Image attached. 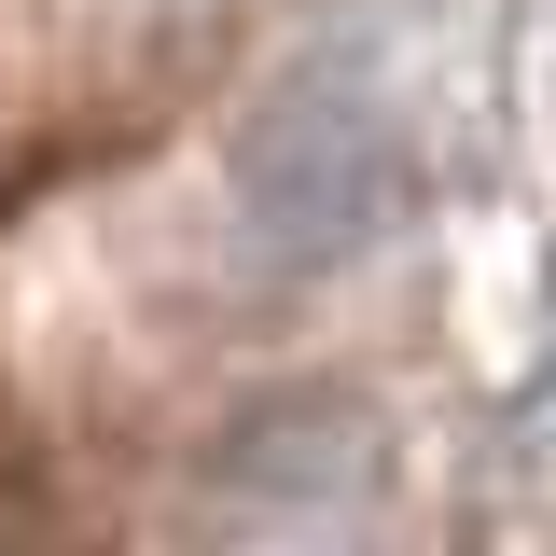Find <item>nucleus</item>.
Segmentation results:
<instances>
[{
    "label": "nucleus",
    "instance_id": "obj_2",
    "mask_svg": "<svg viewBox=\"0 0 556 556\" xmlns=\"http://www.w3.org/2000/svg\"><path fill=\"white\" fill-rule=\"evenodd\" d=\"M376 486H390L376 417L334 404V390H292V404L223 431L208 515H223V529H265V543H320V529H362V515H376Z\"/></svg>",
    "mask_w": 556,
    "mask_h": 556
},
{
    "label": "nucleus",
    "instance_id": "obj_3",
    "mask_svg": "<svg viewBox=\"0 0 556 556\" xmlns=\"http://www.w3.org/2000/svg\"><path fill=\"white\" fill-rule=\"evenodd\" d=\"M265 556H362V529H320V543H265Z\"/></svg>",
    "mask_w": 556,
    "mask_h": 556
},
{
    "label": "nucleus",
    "instance_id": "obj_1",
    "mask_svg": "<svg viewBox=\"0 0 556 556\" xmlns=\"http://www.w3.org/2000/svg\"><path fill=\"white\" fill-rule=\"evenodd\" d=\"M223 208H237L251 265H278V278H320V265L390 237V208H404V112H390L362 42L306 56L292 84L251 98V126L223 153Z\"/></svg>",
    "mask_w": 556,
    "mask_h": 556
}]
</instances>
